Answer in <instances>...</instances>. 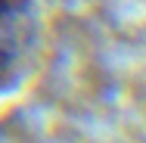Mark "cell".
<instances>
[{"instance_id": "obj_1", "label": "cell", "mask_w": 146, "mask_h": 143, "mask_svg": "<svg viewBox=\"0 0 146 143\" xmlns=\"http://www.w3.org/2000/svg\"><path fill=\"white\" fill-rule=\"evenodd\" d=\"M34 9L25 3L22 9L0 16V93L13 90L25 72V59L34 44Z\"/></svg>"}]
</instances>
